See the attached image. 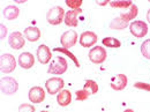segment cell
<instances>
[{
	"instance_id": "8992f818",
	"label": "cell",
	"mask_w": 150,
	"mask_h": 112,
	"mask_svg": "<svg viewBox=\"0 0 150 112\" xmlns=\"http://www.w3.org/2000/svg\"><path fill=\"white\" fill-rule=\"evenodd\" d=\"M16 67V60L13 55L4 53L1 56V72L2 73H12Z\"/></svg>"
},
{
	"instance_id": "d4e9b609",
	"label": "cell",
	"mask_w": 150,
	"mask_h": 112,
	"mask_svg": "<svg viewBox=\"0 0 150 112\" xmlns=\"http://www.w3.org/2000/svg\"><path fill=\"white\" fill-rule=\"evenodd\" d=\"M141 53L147 59H150V39H147L141 45Z\"/></svg>"
},
{
	"instance_id": "6da1fadb",
	"label": "cell",
	"mask_w": 150,
	"mask_h": 112,
	"mask_svg": "<svg viewBox=\"0 0 150 112\" xmlns=\"http://www.w3.org/2000/svg\"><path fill=\"white\" fill-rule=\"evenodd\" d=\"M67 68H68V64H67L66 59L62 57H57L51 61V64L47 68V73L54 75H61L66 73Z\"/></svg>"
},
{
	"instance_id": "9c48e42d",
	"label": "cell",
	"mask_w": 150,
	"mask_h": 112,
	"mask_svg": "<svg viewBox=\"0 0 150 112\" xmlns=\"http://www.w3.org/2000/svg\"><path fill=\"white\" fill-rule=\"evenodd\" d=\"M36 56L40 64H47L52 58V53H51V50L49 46H46L45 44H42L37 47Z\"/></svg>"
},
{
	"instance_id": "52a82bcc",
	"label": "cell",
	"mask_w": 150,
	"mask_h": 112,
	"mask_svg": "<svg viewBox=\"0 0 150 112\" xmlns=\"http://www.w3.org/2000/svg\"><path fill=\"white\" fill-rule=\"evenodd\" d=\"M106 51L102 46H95L89 51V59L94 64H102L106 60Z\"/></svg>"
},
{
	"instance_id": "44dd1931",
	"label": "cell",
	"mask_w": 150,
	"mask_h": 112,
	"mask_svg": "<svg viewBox=\"0 0 150 112\" xmlns=\"http://www.w3.org/2000/svg\"><path fill=\"white\" fill-rule=\"evenodd\" d=\"M102 43L104 44V46H106V47H112V49L120 47V45H121L120 40H118L117 38H113V37L104 38V39L102 40Z\"/></svg>"
},
{
	"instance_id": "2e32d148",
	"label": "cell",
	"mask_w": 150,
	"mask_h": 112,
	"mask_svg": "<svg viewBox=\"0 0 150 112\" xmlns=\"http://www.w3.org/2000/svg\"><path fill=\"white\" fill-rule=\"evenodd\" d=\"M57 102L60 106H67L71 104L72 102V94L69 90L67 89H62L60 93L58 94V97H57Z\"/></svg>"
},
{
	"instance_id": "f1b7e54d",
	"label": "cell",
	"mask_w": 150,
	"mask_h": 112,
	"mask_svg": "<svg viewBox=\"0 0 150 112\" xmlns=\"http://www.w3.org/2000/svg\"><path fill=\"white\" fill-rule=\"evenodd\" d=\"M135 88L137 89H141V90H147V91H150V84L149 83H144V82H136L134 84Z\"/></svg>"
},
{
	"instance_id": "9a60e30c",
	"label": "cell",
	"mask_w": 150,
	"mask_h": 112,
	"mask_svg": "<svg viewBox=\"0 0 150 112\" xmlns=\"http://www.w3.org/2000/svg\"><path fill=\"white\" fill-rule=\"evenodd\" d=\"M82 11L81 8L79 9H73V11H68L65 15V19L64 22L66 23V26L68 27H76L77 23H79V19H77V14H80Z\"/></svg>"
},
{
	"instance_id": "8fae6325",
	"label": "cell",
	"mask_w": 150,
	"mask_h": 112,
	"mask_svg": "<svg viewBox=\"0 0 150 112\" xmlns=\"http://www.w3.org/2000/svg\"><path fill=\"white\" fill-rule=\"evenodd\" d=\"M97 42V35L93 31H84L80 36V44L83 47H90Z\"/></svg>"
},
{
	"instance_id": "7a4b0ae2",
	"label": "cell",
	"mask_w": 150,
	"mask_h": 112,
	"mask_svg": "<svg viewBox=\"0 0 150 112\" xmlns=\"http://www.w3.org/2000/svg\"><path fill=\"white\" fill-rule=\"evenodd\" d=\"M65 11H64V8L62 7H60V6H54V7H52L51 9H49V12H47V14H46V20H47V22L50 23V24H52V26H58V24H60L64 19H65Z\"/></svg>"
},
{
	"instance_id": "e0dca14e",
	"label": "cell",
	"mask_w": 150,
	"mask_h": 112,
	"mask_svg": "<svg viewBox=\"0 0 150 112\" xmlns=\"http://www.w3.org/2000/svg\"><path fill=\"white\" fill-rule=\"evenodd\" d=\"M20 15V9L14 6V5H9L7 7H5L4 9V16L5 19L8 20V21H13V20L18 19Z\"/></svg>"
},
{
	"instance_id": "4316f807",
	"label": "cell",
	"mask_w": 150,
	"mask_h": 112,
	"mask_svg": "<svg viewBox=\"0 0 150 112\" xmlns=\"http://www.w3.org/2000/svg\"><path fill=\"white\" fill-rule=\"evenodd\" d=\"M66 5L72 9H79L82 5V0H66Z\"/></svg>"
},
{
	"instance_id": "ffe728a7",
	"label": "cell",
	"mask_w": 150,
	"mask_h": 112,
	"mask_svg": "<svg viewBox=\"0 0 150 112\" xmlns=\"http://www.w3.org/2000/svg\"><path fill=\"white\" fill-rule=\"evenodd\" d=\"M136 15H137V6L136 5H132L131 9L126 13V14H121L120 15V18L124 20V21H126V22H129L131 20L135 19L136 18Z\"/></svg>"
},
{
	"instance_id": "f546056e",
	"label": "cell",
	"mask_w": 150,
	"mask_h": 112,
	"mask_svg": "<svg viewBox=\"0 0 150 112\" xmlns=\"http://www.w3.org/2000/svg\"><path fill=\"white\" fill-rule=\"evenodd\" d=\"M6 33H7V29L4 24H1V38L6 37Z\"/></svg>"
},
{
	"instance_id": "ba28073f",
	"label": "cell",
	"mask_w": 150,
	"mask_h": 112,
	"mask_svg": "<svg viewBox=\"0 0 150 112\" xmlns=\"http://www.w3.org/2000/svg\"><path fill=\"white\" fill-rule=\"evenodd\" d=\"M77 38H79V36H77V33L75 30H68L61 35L60 43L65 49H69V47H73L76 44Z\"/></svg>"
},
{
	"instance_id": "277c9868",
	"label": "cell",
	"mask_w": 150,
	"mask_h": 112,
	"mask_svg": "<svg viewBox=\"0 0 150 112\" xmlns=\"http://www.w3.org/2000/svg\"><path fill=\"white\" fill-rule=\"evenodd\" d=\"M65 86V82L61 77H51L45 82V88L50 95L59 94Z\"/></svg>"
},
{
	"instance_id": "7402d4cb",
	"label": "cell",
	"mask_w": 150,
	"mask_h": 112,
	"mask_svg": "<svg viewBox=\"0 0 150 112\" xmlns=\"http://www.w3.org/2000/svg\"><path fill=\"white\" fill-rule=\"evenodd\" d=\"M84 89H87L90 93V95H95L98 91V84L94 80H87L84 83Z\"/></svg>"
},
{
	"instance_id": "4fadbf2b",
	"label": "cell",
	"mask_w": 150,
	"mask_h": 112,
	"mask_svg": "<svg viewBox=\"0 0 150 112\" xmlns=\"http://www.w3.org/2000/svg\"><path fill=\"white\" fill-rule=\"evenodd\" d=\"M127 86V76L125 74H117L111 80V88L113 90H124Z\"/></svg>"
},
{
	"instance_id": "d6a6232c",
	"label": "cell",
	"mask_w": 150,
	"mask_h": 112,
	"mask_svg": "<svg viewBox=\"0 0 150 112\" xmlns=\"http://www.w3.org/2000/svg\"><path fill=\"white\" fill-rule=\"evenodd\" d=\"M124 112H134V111H133L132 109H126V110H125Z\"/></svg>"
},
{
	"instance_id": "cb8c5ba5",
	"label": "cell",
	"mask_w": 150,
	"mask_h": 112,
	"mask_svg": "<svg viewBox=\"0 0 150 112\" xmlns=\"http://www.w3.org/2000/svg\"><path fill=\"white\" fill-rule=\"evenodd\" d=\"M56 52H62V53H65L66 56H68L73 61L75 62V65H76V67H80V62H79V60H77V58L72 53V52H69L68 51V49H65V47H54L53 49Z\"/></svg>"
},
{
	"instance_id": "83f0119b",
	"label": "cell",
	"mask_w": 150,
	"mask_h": 112,
	"mask_svg": "<svg viewBox=\"0 0 150 112\" xmlns=\"http://www.w3.org/2000/svg\"><path fill=\"white\" fill-rule=\"evenodd\" d=\"M19 112H35V106L31 104H21L19 106Z\"/></svg>"
},
{
	"instance_id": "7c38bea8",
	"label": "cell",
	"mask_w": 150,
	"mask_h": 112,
	"mask_svg": "<svg viewBox=\"0 0 150 112\" xmlns=\"http://www.w3.org/2000/svg\"><path fill=\"white\" fill-rule=\"evenodd\" d=\"M28 96L31 103H42L45 99V91L42 87H33Z\"/></svg>"
},
{
	"instance_id": "ac0fdd59",
	"label": "cell",
	"mask_w": 150,
	"mask_h": 112,
	"mask_svg": "<svg viewBox=\"0 0 150 112\" xmlns=\"http://www.w3.org/2000/svg\"><path fill=\"white\" fill-rule=\"evenodd\" d=\"M24 36L29 42H36L40 38V30L36 27H28L24 30Z\"/></svg>"
},
{
	"instance_id": "1f68e13d",
	"label": "cell",
	"mask_w": 150,
	"mask_h": 112,
	"mask_svg": "<svg viewBox=\"0 0 150 112\" xmlns=\"http://www.w3.org/2000/svg\"><path fill=\"white\" fill-rule=\"evenodd\" d=\"M147 20L149 21V23H150V9L148 11V13H147Z\"/></svg>"
},
{
	"instance_id": "4dcf8cb0",
	"label": "cell",
	"mask_w": 150,
	"mask_h": 112,
	"mask_svg": "<svg viewBox=\"0 0 150 112\" xmlns=\"http://www.w3.org/2000/svg\"><path fill=\"white\" fill-rule=\"evenodd\" d=\"M110 1H104V2H102V1H97V4L98 5H106V4H109Z\"/></svg>"
},
{
	"instance_id": "30bf717a",
	"label": "cell",
	"mask_w": 150,
	"mask_h": 112,
	"mask_svg": "<svg viewBox=\"0 0 150 112\" xmlns=\"http://www.w3.org/2000/svg\"><path fill=\"white\" fill-rule=\"evenodd\" d=\"M8 43H9V45H11L14 50H19V49L24 46L25 40H24V37L22 36L21 33L14 31V33H12V34L9 35V37H8Z\"/></svg>"
},
{
	"instance_id": "3957f363",
	"label": "cell",
	"mask_w": 150,
	"mask_h": 112,
	"mask_svg": "<svg viewBox=\"0 0 150 112\" xmlns=\"http://www.w3.org/2000/svg\"><path fill=\"white\" fill-rule=\"evenodd\" d=\"M19 89V83L15 79L6 76L1 79V91L5 95H14Z\"/></svg>"
},
{
	"instance_id": "5b68a950",
	"label": "cell",
	"mask_w": 150,
	"mask_h": 112,
	"mask_svg": "<svg viewBox=\"0 0 150 112\" xmlns=\"http://www.w3.org/2000/svg\"><path fill=\"white\" fill-rule=\"evenodd\" d=\"M129 30L133 36L136 38H142L148 34V26L143 21H134L129 26Z\"/></svg>"
},
{
	"instance_id": "484cf974",
	"label": "cell",
	"mask_w": 150,
	"mask_h": 112,
	"mask_svg": "<svg viewBox=\"0 0 150 112\" xmlns=\"http://www.w3.org/2000/svg\"><path fill=\"white\" fill-rule=\"evenodd\" d=\"M90 93L87 89H81L76 91V101H86L89 97Z\"/></svg>"
},
{
	"instance_id": "d6986e66",
	"label": "cell",
	"mask_w": 150,
	"mask_h": 112,
	"mask_svg": "<svg viewBox=\"0 0 150 112\" xmlns=\"http://www.w3.org/2000/svg\"><path fill=\"white\" fill-rule=\"evenodd\" d=\"M127 26H128V22L124 21V20L121 19L120 16L115 18V19L113 20L112 22L110 23V28H111V29H115V30H121V29H125Z\"/></svg>"
},
{
	"instance_id": "836d02e7",
	"label": "cell",
	"mask_w": 150,
	"mask_h": 112,
	"mask_svg": "<svg viewBox=\"0 0 150 112\" xmlns=\"http://www.w3.org/2000/svg\"><path fill=\"white\" fill-rule=\"evenodd\" d=\"M40 112H49V111H40Z\"/></svg>"
},
{
	"instance_id": "5bb4252c",
	"label": "cell",
	"mask_w": 150,
	"mask_h": 112,
	"mask_svg": "<svg viewBox=\"0 0 150 112\" xmlns=\"http://www.w3.org/2000/svg\"><path fill=\"white\" fill-rule=\"evenodd\" d=\"M20 66L24 69H30L35 64V57L30 52H23L19 56Z\"/></svg>"
},
{
	"instance_id": "603a6c76",
	"label": "cell",
	"mask_w": 150,
	"mask_h": 112,
	"mask_svg": "<svg viewBox=\"0 0 150 112\" xmlns=\"http://www.w3.org/2000/svg\"><path fill=\"white\" fill-rule=\"evenodd\" d=\"M109 4L113 8H128V7H132V5H133L132 1L129 0H125V1L117 0V1H110Z\"/></svg>"
}]
</instances>
